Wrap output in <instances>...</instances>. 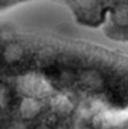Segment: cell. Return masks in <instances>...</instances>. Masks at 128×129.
Wrapping results in <instances>:
<instances>
[{"mask_svg":"<svg viewBox=\"0 0 128 129\" xmlns=\"http://www.w3.org/2000/svg\"><path fill=\"white\" fill-rule=\"evenodd\" d=\"M20 86L30 96H45L51 92V86L46 81L36 75H28L20 82Z\"/></svg>","mask_w":128,"mask_h":129,"instance_id":"6da1fadb","label":"cell"},{"mask_svg":"<svg viewBox=\"0 0 128 129\" xmlns=\"http://www.w3.org/2000/svg\"><path fill=\"white\" fill-rule=\"evenodd\" d=\"M40 111V104L34 98H27L21 103L20 112L21 115L25 119H32Z\"/></svg>","mask_w":128,"mask_h":129,"instance_id":"7a4b0ae2","label":"cell"},{"mask_svg":"<svg viewBox=\"0 0 128 129\" xmlns=\"http://www.w3.org/2000/svg\"><path fill=\"white\" fill-rule=\"evenodd\" d=\"M81 82L90 89H98L103 85L101 76L99 75V73L93 72V70H88L83 73L81 75Z\"/></svg>","mask_w":128,"mask_h":129,"instance_id":"3957f363","label":"cell"},{"mask_svg":"<svg viewBox=\"0 0 128 129\" xmlns=\"http://www.w3.org/2000/svg\"><path fill=\"white\" fill-rule=\"evenodd\" d=\"M22 54H23V50L21 48V46L17 45V44H11L8 45L5 50V60L8 62H15L17 60L21 59Z\"/></svg>","mask_w":128,"mask_h":129,"instance_id":"277c9868","label":"cell"},{"mask_svg":"<svg viewBox=\"0 0 128 129\" xmlns=\"http://www.w3.org/2000/svg\"><path fill=\"white\" fill-rule=\"evenodd\" d=\"M52 106H53L58 112H61V113L69 112L70 108H72V104H70V102L64 96L56 97V98L52 100Z\"/></svg>","mask_w":128,"mask_h":129,"instance_id":"5b68a950","label":"cell"},{"mask_svg":"<svg viewBox=\"0 0 128 129\" xmlns=\"http://www.w3.org/2000/svg\"><path fill=\"white\" fill-rule=\"evenodd\" d=\"M115 20L120 25H128V7L119 8L115 14Z\"/></svg>","mask_w":128,"mask_h":129,"instance_id":"8992f818","label":"cell"},{"mask_svg":"<svg viewBox=\"0 0 128 129\" xmlns=\"http://www.w3.org/2000/svg\"><path fill=\"white\" fill-rule=\"evenodd\" d=\"M76 1H78V4L81 6V7L87 8V9L92 8L97 3V0H76Z\"/></svg>","mask_w":128,"mask_h":129,"instance_id":"52a82bcc","label":"cell"},{"mask_svg":"<svg viewBox=\"0 0 128 129\" xmlns=\"http://www.w3.org/2000/svg\"><path fill=\"white\" fill-rule=\"evenodd\" d=\"M36 129H51L48 126H46V124H40V126H38Z\"/></svg>","mask_w":128,"mask_h":129,"instance_id":"ba28073f","label":"cell"},{"mask_svg":"<svg viewBox=\"0 0 128 129\" xmlns=\"http://www.w3.org/2000/svg\"><path fill=\"white\" fill-rule=\"evenodd\" d=\"M12 129H25V128H24V127L22 126V124H16V126H15V127H13Z\"/></svg>","mask_w":128,"mask_h":129,"instance_id":"9c48e42d","label":"cell"}]
</instances>
